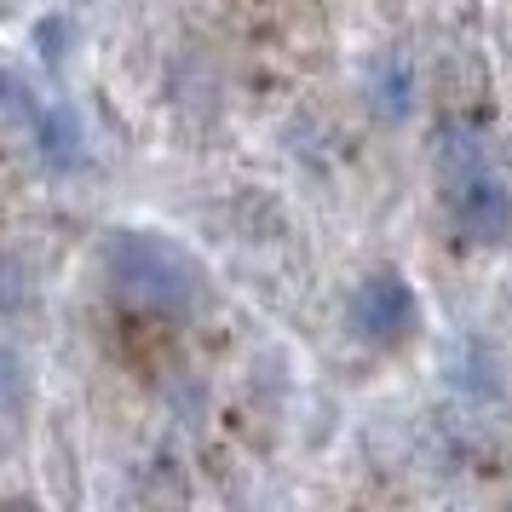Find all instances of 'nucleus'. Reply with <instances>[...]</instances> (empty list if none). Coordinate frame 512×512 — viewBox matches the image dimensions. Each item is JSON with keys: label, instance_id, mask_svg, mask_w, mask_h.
<instances>
[{"label": "nucleus", "instance_id": "obj_6", "mask_svg": "<svg viewBox=\"0 0 512 512\" xmlns=\"http://www.w3.org/2000/svg\"><path fill=\"white\" fill-rule=\"evenodd\" d=\"M438 167H443L449 185L484 167V144H478V133H472L466 121H443L438 127Z\"/></svg>", "mask_w": 512, "mask_h": 512}, {"label": "nucleus", "instance_id": "obj_4", "mask_svg": "<svg viewBox=\"0 0 512 512\" xmlns=\"http://www.w3.org/2000/svg\"><path fill=\"white\" fill-rule=\"evenodd\" d=\"M415 87H420V75H415V58L403 47H380L363 64V98H369V110L380 121H403L409 110H415Z\"/></svg>", "mask_w": 512, "mask_h": 512}, {"label": "nucleus", "instance_id": "obj_5", "mask_svg": "<svg viewBox=\"0 0 512 512\" xmlns=\"http://www.w3.org/2000/svg\"><path fill=\"white\" fill-rule=\"evenodd\" d=\"M35 144H41V162H47L52 173H70V167L87 156L81 116H75L70 104H52V110H41V121H35Z\"/></svg>", "mask_w": 512, "mask_h": 512}, {"label": "nucleus", "instance_id": "obj_1", "mask_svg": "<svg viewBox=\"0 0 512 512\" xmlns=\"http://www.w3.org/2000/svg\"><path fill=\"white\" fill-rule=\"evenodd\" d=\"M104 277L127 305L156 311V317H185L202 300V265L190 248H179L167 231L150 225H121L104 242Z\"/></svg>", "mask_w": 512, "mask_h": 512}, {"label": "nucleus", "instance_id": "obj_7", "mask_svg": "<svg viewBox=\"0 0 512 512\" xmlns=\"http://www.w3.org/2000/svg\"><path fill=\"white\" fill-rule=\"evenodd\" d=\"M24 397H29L24 357H18L12 346H0V409H24Z\"/></svg>", "mask_w": 512, "mask_h": 512}, {"label": "nucleus", "instance_id": "obj_2", "mask_svg": "<svg viewBox=\"0 0 512 512\" xmlns=\"http://www.w3.org/2000/svg\"><path fill=\"white\" fill-rule=\"evenodd\" d=\"M346 328L363 346H403L420 328V294L403 271H369L346 300Z\"/></svg>", "mask_w": 512, "mask_h": 512}, {"label": "nucleus", "instance_id": "obj_3", "mask_svg": "<svg viewBox=\"0 0 512 512\" xmlns=\"http://www.w3.org/2000/svg\"><path fill=\"white\" fill-rule=\"evenodd\" d=\"M449 213H455V231L466 242H501L512 231V190L489 167H478L449 185Z\"/></svg>", "mask_w": 512, "mask_h": 512}]
</instances>
